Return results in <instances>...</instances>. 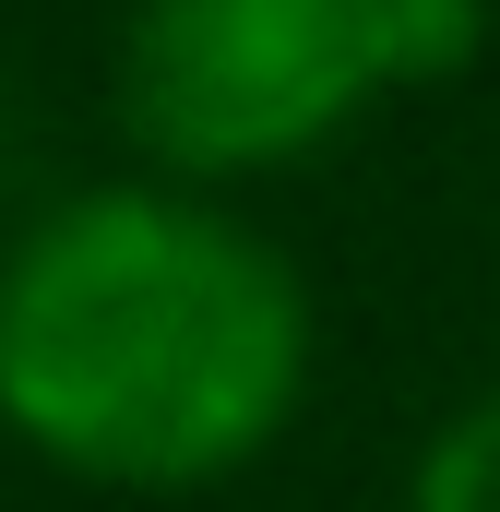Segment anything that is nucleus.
I'll return each instance as SVG.
<instances>
[{
    "label": "nucleus",
    "instance_id": "obj_1",
    "mask_svg": "<svg viewBox=\"0 0 500 512\" xmlns=\"http://www.w3.org/2000/svg\"><path fill=\"white\" fill-rule=\"evenodd\" d=\"M310 393V286L179 179L48 203L0 251V429L131 501L250 477Z\"/></svg>",
    "mask_w": 500,
    "mask_h": 512
},
{
    "label": "nucleus",
    "instance_id": "obj_2",
    "mask_svg": "<svg viewBox=\"0 0 500 512\" xmlns=\"http://www.w3.org/2000/svg\"><path fill=\"white\" fill-rule=\"evenodd\" d=\"M477 48L489 0H131L120 120L179 191H215L322 155L381 96L453 84Z\"/></svg>",
    "mask_w": 500,
    "mask_h": 512
},
{
    "label": "nucleus",
    "instance_id": "obj_3",
    "mask_svg": "<svg viewBox=\"0 0 500 512\" xmlns=\"http://www.w3.org/2000/svg\"><path fill=\"white\" fill-rule=\"evenodd\" d=\"M405 512H500V382L465 393L429 441H417V477H405Z\"/></svg>",
    "mask_w": 500,
    "mask_h": 512
}]
</instances>
